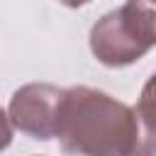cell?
<instances>
[{"label":"cell","instance_id":"cell-2","mask_svg":"<svg viewBox=\"0 0 156 156\" xmlns=\"http://www.w3.org/2000/svg\"><path fill=\"white\" fill-rule=\"evenodd\" d=\"M156 46V0H127L90 29V51L107 68L136 63Z\"/></svg>","mask_w":156,"mask_h":156},{"label":"cell","instance_id":"cell-4","mask_svg":"<svg viewBox=\"0 0 156 156\" xmlns=\"http://www.w3.org/2000/svg\"><path fill=\"white\" fill-rule=\"evenodd\" d=\"M136 141L132 149V156H156V73L144 83L136 107Z\"/></svg>","mask_w":156,"mask_h":156},{"label":"cell","instance_id":"cell-3","mask_svg":"<svg viewBox=\"0 0 156 156\" xmlns=\"http://www.w3.org/2000/svg\"><path fill=\"white\" fill-rule=\"evenodd\" d=\"M63 100V88L51 83H27L17 88L7 105V117L12 129L29 139L49 141L56 136L58 107Z\"/></svg>","mask_w":156,"mask_h":156},{"label":"cell","instance_id":"cell-5","mask_svg":"<svg viewBox=\"0 0 156 156\" xmlns=\"http://www.w3.org/2000/svg\"><path fill=\"white\" fill-rule=\"evenodd\" d=\"M10 144H12V124H10L7 112L0 107V151H5Z\"/></svg>","mask_w":156,"mask_h":156},{"label":"cell","instance_id":"cell-1","mask_svg":"<svg viewBox=\"0 0 156 156\" xmlns=\"http://www.w3.org/2000/svg\"><path fill=\"white\" fill-rule=\"evenodd\" d=\"M56 136L68 156H132L136 141L134 110L98 88H66Z\"/></svg>","mask_w":156,"mask_h":156},{"label":"cell","instance_id":"cell-6","mask_svg":"<svg viewBox=\"0 0 156 156\" xmlns=\"http://www.w3.org/2000/svg\"><path fill=\"white\" fill-rule=\"evenodd\" d=\"M61 5H66V7H73V10H78V7H83V5H88V2H93V0H58Z\"/></svg>","mask_w":156,"mask_h":156}]
</instances>
